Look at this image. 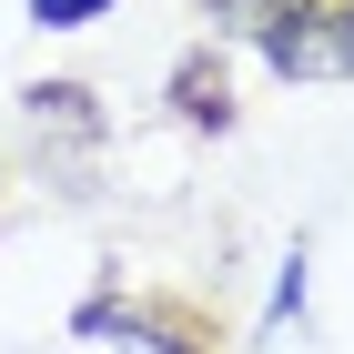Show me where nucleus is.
Wrapping results in <instances>:
<instances>
[{"label":"nucleus","mask_w":354,"mask_h":354,"mask_svg":"<svg viewBox=\"0 0 354 354\" xmlns=\"http://www.w3.org/2000/svg\"><path fill=\"white\" fill-rule=\"evenodd\" d=\"M263 61L294 71V82H344L354 71V10L344 0H294V10L263 30Z\"/></svg>","instance_id":"1"},{"label":"nucleus","mask_w":354,"mask_h":354,"mask_svg":"<svg viewBox=\"0 0 354 354\" xmlns=\"http://www.w3.org/2000/svg\"><path fill=\"white\" fill-rule=\"evenodd\" d=\"M283 10H294V0H213V21H223V30H273Z\"/></svg>","instance_id":"2"},{"label":"nucleus","mask_w":354,"mask_h":354,"mask_svg":"<svg viewBox=\"0 0 354 354\" xmlns=\"http://www.w3.org/2000/svg\"><path fill=\"white\" fill-rule=\"evenodd\" d=\"M111 0H30V21L41 30H82V21H102Z\"/></svg>","instance_id":"3"}]
</instances>
